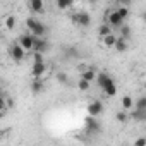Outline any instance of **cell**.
<instances>
[{
	"label": "cell",
	"mask_w": 146,
	"mask_h": 146,
	"mask_svg": "<svg viewBox=\"0 0 146 146\" xmlns=\"http://www.w3.org/2000/svg\"><path fill=\"white\" fill-rule=\"evenodd\" d=\"M26 53H28V52H26L19 43H14V45L9 46V55H11V58H12L14 62H23L24 57H26Z\"/></svg>",
	"instance_id": "1"
},
{
	"label": "cell",
	"mask_w": 146,
	"mask_h": 146,
	"mask_svg": "<svg viewBox=\"0 0 146 146\" xmlns=\"http://www.w3.org/2000/svg\"><path fill=\"white\" fill-rule=\"evenodd\" d=\"M105 23H107V24H110L112 28H120L125 21L122 19V16H120V14L117 12V9H115V11H108V12H107Z\"/></svg>",
	"instance_id": "2"
},
{
	"label": "cell",
	"mask_w": 146,
	"mask_h": 146,
	"mask_svg": "<svg viewBox=\"0 0 146 146\" xmlns=\"http://www.w3.org/2000/svg\"><path fill=\"white\" fill-rule=\"evenodd\" d=\"M35 41H36V36L29 33V35H21L17 43H19V45H21L28 53H31V52L35 50Z\"/></svg>",
	"instance_id": "3"
},
{
	"label": "cell",
	"mask_w": 146,
	"mask_h": 146,
	"mask_svg": "<svg viewBox=\"0 0 146 146\" xmlns=\"http://www.w3.org/2000/svg\"><path fill=\"white\" fill-rule=\"evenodd\" d=\"M72 23H74L76 26H83V28H88L91 24V16L86 12V11H81L78 14L72 16Z\"/></svg>",
	"instance_id": "4"
},
{
	"label": "cell",
	"mask_w": 146,
	"mask_h": 146,
	"mask_svg": "<svg viewBox=\"0 0 146 146\" xmlns=\"http://www.w3.org/2000/svg\"><path fill=\"white\" fill-rule=\"evenodd\" d=\"M45 72H46L45 60L43 62H33V65H31V76H33V79H41L45 76Z\"/></svg>",
	"instance_id": "5"
},
{
	"label": "cell",
	"mask_w": 146,
	"mask_h": 146,
	"mask_svg": "<svg viewBox=\"0 0 146 146\" xmlns=\"http://www.w3.org/2000/svg\"><path fill=\"white\" fill-rule=\"evenodd\" d=\"M102 112H103V103H102V102H98V100L90 102V105H88V115L98 119V117L102 115Z\"/></svg>",
	"instance_id": "6"
},
{
	"label": "cell",
	"mask_w": 146,
	"mask_h": 146,
	"mask_svg": "<svg viewBox=\"0 0 146 146\" xmlns=\"http://www.w3.org/2000/svg\"><path fill=\"white\" fill-rule=\"evenodd\" d=\"M28 5H29L31 12H35V14H43L45 12V0H29Z\"/></svg>",
	"instance_id": "7"
},
{
	"label": "cell",
	"mask_w": 146,
	"mask_h": 146,
	"mask_svg": "<svg viewBox=\"0 0 146 146\" xmlns=\"http://www.w3.org/2000/svg\"><path fill=\"white\" fill-rule=\"evenodd\" d=\"M113 50H117L119 53H124V52H127L129 50V40L127 38H124V36H119L117 38V43H115V48Z\"/></svg>",
	"instance_id": "8"
},
{
	"label": "cell",
	"mask_w": 146,
	"mask_h": 146,
	"mask_svg": "<svg viewBox=\"0 0 146 146\" xmlns=\"http://www.w3.org/2000/svg\"><path fill=\"white\" fill-rule=\"evenodd\" d=\"M110 81H112V78L108 74H105V72H98V74H96V84H98L100 90H103Z\"/></svg>",
	"instance_id": "9"
},
{
	"label": "cell",
	"mask_w": 146,
	"mask_h": 146,
	"mask_svg": "<svg viewBox=\"0 0 146 146\" xmlns=\"http://www.w3.org/2000/svg\"><path fill=\"white\" fill-rule=\"evenodd\" d=\"M46 50H48V41L45 40V36H43V38H38V36H36L35 50H33V52H41V53H45Z\"/></svg>",
	"instance_id": "10"
},
{
	"label": "cell",
	"mask_w": 146,
	"mask_h": 146,
	"mask_svg": "<svg viewBox=\"0 0 146 146\" xmlns=\"http://www.w3.org/2000/svg\"><path fill=\"white\" fill-rule=\"evenodd\" d=\"M131 119L136 120V122L146 120V108H136V107H134V110H132V113H131Z\"/></svg>",
	"instance_id": "11"
},
{
	"label": "cell",
	"mask_w": 146,
	"mask_h": 146,
	"mask_svg": "<svg viewBox=\"0 0 146 146\" xmlns=\"http://www.w3.org/2000/svg\"><path fill=\"white\" fill-rule=\"evenodd\" d=\"M117 35H113V33H110V35H107L105 38H102V41H103V46L105 48H115V43H117Z\"/></svg>",
	"instance_id": "12"
},
{
	"label": "cell",
	"mask_w": 146,
	"mask_h": 146,
	"mask_svg": "<svg viewBox=\"0 0 146 146\" xmlns=\"http://www.w3.org/2000/svg\"><path fill=\"white\" fill-rule=\"evenodd\" d=\"M120 105H122V108H124V110H132V108L136 107V100H134L132 96L125 95V96H122V100H120Z\"/></svg>",
	"instance_id": "13"
},
{
	"label": "cell",
	"mask_w": 146,
	"mask_h": 146,
	"mask_svg": "<svg viewBox=\"0 0 146 146\" xmlns=\"http://www.w3.org/2000/svg\"><path fill=\"white\" fill-rule=\"evenodd\" d=\"M102 91H103L107 96H115V95H117V84H115V81L112 79V81H110L103 90H102Z\"/></svg>",
	"instance_id": "14"
},
{
	"label": "cell",
	"mask_w": 146,
	"mask_h": 146,
	"mask_svg": "<svg viewBox=\"0 0 146 146\" xmlns=\"http://www.w3.org/2000/svg\"><path fill=\"white\" fill-rule=\"evenodd\" d=\"M96 74H98V72H95L93 69H84L81 72V78L86 79V81H90V83H93V81H96Z\"/></svg>",
	"instance_id": "15"
},
{
	"label": "cell",
	"mask_w": 146,
	"mask_h": 146,
	"mask_svg": "<svg viewBox=\"0 0 146 146\" xmlns=\"http://www.w3.org/2000/svg\"><path fill=\"white\" fill-rule=\"evenodd\" d=\"M31 35L38 36V38H43V36L46 35V26H45L43 23H40V21H38V24H36V28L31 31Z\"/></svg>",
	"instance_id": "16"
},
{
	"label": "cell",
	"mask_w": 146,
	"mask_h": 146,
	"mask_svg": "<svg viewBox=\"0 0 146 146\" xmlns=\"http://www.w3.org/2000/svg\"><path fill=\"white\" fill-rule=\"evenodd\" d=\"M129 119H131V115H129V113H127V110H124V108H122V110H119V112L115 113V120H117L119 124H125Z\"/></svg>",
	"instance_id": "17"
},
{
	"label": "cell",
	"mask_w": 146,
	"mask_h": 146,
	"mask_svg": "<svg viewBox=\"0 0 146 146\" xmlns=\"http://www.w3.org/2000/svg\"><path fill=\"white\" fill-rule=\"evenodd\" d=\"M110 33H112V26L107 24V23H103V24L98 28V36H100V38H105V36L110 35Z\"/></svg>",
	"instance_id": "18"
},
{
	"label": "cell",
	"mask_w": 146,
	"mask_h": 146,
	"mask_svg": "<svg viewBox=\"0 0 146 146\" xmlns=\"http://www.w3.org/2000/svg\"><path fill=\"white\" fill-rule=\"evenodd\" d=\"M119 29H120V36H124V38H127V40L131 38V35H132V29H131V26H129V24H125V23H124V24H122Z\"/></svg>",
	"instance_id": "19"
},
{
	"label": "cell",
	"mask_w": 146,
	"mask_h": 146,
	"mask_svg": "<svg viewBox=\"0 0 146 146\" xmlns=\"http://www.w3.org/2000/svg\"><path fill=\"white\" fill-rule=\"evenodd\" d=\"M16 21H17V19H16V16H14V14L7 16V17H5V28L12 31V29L16 28Z\"/></svg>",
	"instance_id": "20"
},
{
	"label": "cell",
	"mask_w": 146,
	"mask_h": 146,
	"mask_svg": "<svg viewBox=\"0 0 146 146\" xmlns=\"http://www.w3.org/2000/svg\"><path fill=\"white\" fill-rule=\"evenodd\" d=\"M31 90H33V93H41V91L45 90V86H43L41 79H35V81H33V84H31Z\"/></svg>",
	"instance_id": "21"
},
{
	"label": "cell",
	"mask_w": 146,
	"mask_h": 146,
	"mask_svg": "<svg viewBox=\"0 0 146 146\" xmlns=\"http://www.w3.org/2000/svg\"><path fill=\"white\" fill-rule=\"evenodd\" d=\"M55 4H57V7H58V9L65 11V9H70L72 0H55Z\"/></svg>",
	"instance_id": "22"
},
{
	"label": "cell",
	"mask_w": 146,
	"mask_h": 146,
	"mask_svg": "<svg viewBox=\"0 0 146 146\" xmlns=\"http://www.w3.org/2000/svg\"><path fill=\"white\" fill-rule=\"evenodd\" d=\"M90 86H91V83H90V81H86V79L79 78V81H78V88H79L81 91H88V90H90Z\"/></svg>",
	"instance_id": "23"
},
{
	"label": "cell",
	"mask_w": 146,
	"mask_h": 146,
	"mask_svg": "<svg viewBox=\"0 0 146 146\" xmlns=\"http://www.w3.org/2000/svg\"><path fill=\"white\" fill-rule=\"evenodd\" d=\"M24 24H26V28H28V29H29V33H31V31H33V29L36 28V24H38V21H36L35 17H28V19L24 21Z\"/></svg>",
	"instance_id": "24"
},
{
	"label": "cell",
	"mask_w": 146,
	"mask_h": 146,
	"mask_svg": "<svg viewBox=\"0 0 146 146\" xmlns=\"http://www.w3.org/2000/svg\"><path fill=\"white\" fill-rule=\"evenodd\" d=\"M117 12H119V14L122 16V19H124V21H125V19L129 17V7H124V5H119V7H117Z\"/></svg>",
	"instance_id": "25"
},
{
	"label": "cell",
	"mask_w": 146,
	"mask_h": 146,
	"mask_svg": "<svg viewBox=\"0 0 146 146\" xmlns=\"http://www.w3.org/2000/svg\"><path fill=\"white\" fill-rule=\"evenodd\" d=\"M136 108H146V96H139L136 100Z\"/></svg>",
	"instance_id": "26"
},
{
	"label": "cell",
	"mask_w": 146,
	"mask_h": 146,
	"mask_svg": "<svg viewBox=\"0 0 146 146\" xmlns=\"http://www.w3.org/2000/svg\"><path fill=\"white\" fill-rule=\"evenodd\" d=\"M57 81L62 83V84H65V83H67V76L64 74V72H58V74H57Z\"/></svg>",
	"instance_id": "27"
},
{
	"label": "cell",
	"mask_w": 146,
	"mask_h": 146,
	"mask_svg": "<svg viewBox=\"0 0 146 146\" xmlns=\"http://www.w3.org/2000/svg\"><path fill=\"white\" fill-rule=\"evenodd\" d=\"M134 144H136V146H146V137H139V139H136Z\"/></svg>",
	"instance_id": "28"
},
{
	"label": "cell",
	"mask_w": 146,
	"mask_h": 146,
	"mask_svg": "<svg viewBox=\"0 0 146 146\" xmlns=\"http://www.w3.org/2000/svg\"><path fill=\"white\" fill-rule=\"evenodd\" d=\"M117 2H119V5H124V7H131L132 0H117Z\"/></svg>",
	"instance_id": "29"
},
{
	"label": "cell",
	"mask_w": 146,
	"mask_h": 146,
	"mask_svg": "<svg viewBox=\"0 0 146 146\" xmlns=\"http://www.w3.org/2000/svg\"><path fill=\"white\" fill-rule=\"evenodd\" d=\"M143 21H144V23H146V11H144V12H143Z\"/></svg>",
	"instance_id": "30"
},
{
	"label": "cell",
	"mask_w": 146,
	"mask_h": 146,
	"mask_svg": "<svg viewBox=\"0 0 146 146\" xmlns=\"http://www.w3.org/2000/svg\"><path fill=\"white\" fill-rule=\"evenodd\" d=\"M143 90H144V91H146V81H144V83H143Z\"/></svg>",
	"instance_id": "31"
},
{
	"label": "cell",
	"mask_w": 146,
	"mask_h": 146,
	"mask_svg": "<svg viewBox=\"0 0 146 146\" xmlns=\"http://www.w3.org/2000/svg\"><path fill=\"white\" fill-rule=\"evenodd\" d=\"M88 2H91V4H96V0H88Z\"/></svg>",
	"instance_id": "32"
},
{
	"label": "cell",
	"mask_w": 146,
	"mask_h": 146,
	"mask_svg": "<svg viewBox=\"0 0 146 146\" xmlns=\"http://www.w3.org/2000/svg\"><path fill=\"white\" fill-rule=\"evenodd\" d=\"M45 2H46V0H45Z\"/></svg>",
	"instance_id": "33"
}]
</instances>
